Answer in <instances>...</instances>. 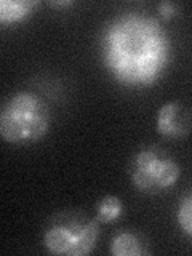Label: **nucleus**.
<instances>
[{"instance_id":"nucleus-7","label":"nucleus","mask_w":192,"mask_h":256,"mask_svg":"<svg viewBox=\"0 0 192 256\" xmlns=\"http://www.w3.org/2000/svg\"><path fill=\"white\" fill-rule=\"evenodd\" d=\"M110 253L114 256H141L148 254L146 245L141 242L140 236L133 232H120L110 242Z\"/></svg>"},{"instance_id":"nucleus-8","label":"nucleus","mask_w":192,"mask_h":256,"mask_svg":"<svg viewBox=\"0 0 192 256\" xmlns=\"http://www.w3.org/2000/svg\"><path fill=\"white\" fill-rule=\"evenodd\" d=\"M124 212L122 200L116 196H106L96 206V220L102 224L116 222Z\"/></svg>"},{"instance_id":"nucleus-6","label":"nucleus","mask_w":192,"mask_h":256,"mask_svg":"<svg viewBox=\"0 0 192 256\" xmlns=\"http://www.w3.org/2000/svg\"><path fill=\"white\" fill-rule=\"evenodd\" d=\"M37 5L36 0H0V24L22 21Z\"/></svg>"},{"instance_id":"nucleus-10","label":"nucleus","mask_w":192,"mask_h":256,"mask_svg":"<svg viewBox=\"0 0 192 256\" xmlns=\"http://www.w3.org/2000/svg\"><path fill=\"white\" fill-rule=\"evenodd\" d=\"M158 13H162L165 18H170V16L174 14L176 12V5L174 4H170V2H162V4H158Z\"/></svg>"},{"instance_id":"nucleus-9","label":"nucleus","mask_w":192,"mask_h":256,"mask_svg":"<svg viewBox=\"0 0 192 256\" xmlns=\"http://www.w3.org/2000/svg\"><path fill=\"white\" fill-rule=\"evenodd\" d=\"M178 222L186 234V237H192V197L188 196L182 200V204L178 210Z\"/></svg>"},{"instance_id":"nucleus-2","label":"nucleus","mask_w":192,"mask_h":256,"mask_svg":"<svg viewBox=\"0 0 192 256\" xmlns=\"http://www.w3.org/2000/svg\"><path fill=\"white\" fill-rule=\"evenodd\" d=\"M50 126V112L44 100L30 92H18L0 106V138L8 144L37 142Z\"/></svg>"},{"instance_id":"nucleus-4","label":"nucleus","mask_w":192,"mask_h":256,"mask_svg":"<svg viewBox=\"0 0 192 256\" xmlns=\"http://www.w3.org/2000/svg\"><path fill=\"white\" fill-rule=\"evenodd\" d=\"M180 173L176 160L157 148H146L136 152L130 165L133 186L144 194H160L173 188Z\"/></svg>"},{"instance_id":"nucleus-3","label":"nucleus","mask_w":192,"mask_h":256,"mask_svg":"<svg viewBox=\"0 0 192 256\" xmlns=\"http://www.w3.org/2000/svg\"><path fill=\"white\" fill-rule=\"evenodd\" d=\"M100 237V221L84 214L56 218L46 228L44 245L52 254L84 256L94 250Z\"/></svg>"},{"instance_id":"nucleus-5","label":"nucleus","mask_w":192,"mask_h":256,"mask_svg":"<svg viewBox=\"0 0 192 256\" xmlns=\"http://www.w3.org/2000/svg\"><path fill=\"white\" fill-rule=\"evenodd\" d=\"M156 128L165 138H180L189 133L190 116L189 109L181 102H166L157 112Z\"/></svg>"},{"instance_id":"nucleus-1","label":"nucleus","mask_w":192,"mask_h":256,"mask_svg":"<svg viewBox=\"0 0 192 256\" xmlns=\"http://www.w3.org/2000/svg\"><path fill=\"white\" fill-rule=\"evenodd\" d=\"M104 66L118 84L144 88L164 76L170 60V38L158 20L125 13L102 34Z\"/></svg>"}]
</instances>
